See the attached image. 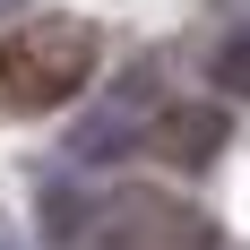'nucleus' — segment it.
Listing matches in <instances>:
<instances>
[{"label": "nucleus", "instance_id": "1", "mask_svg": "<svg viewBox=\"0 0 250 250\" xmlns=\"http://www.w3.org/2000/svg\"><path fill=\"white\" fill-rule=\"evenodd\" d=\"M95 78V26L86 18H26L0 35V104L9 112H52Z\"/></svg>", "mask_w": 250, "mask_h": 250}, {"label": "nucleus", "instance_id": "3", "mask_svg": "<svg viewBox=\"0 0 250 250\" xmlns=\"http://www.w3.org/2000/svg\"><path fill=\"white\" fill-rule=\"evenodd\" d=\"M147 155H164V164H207V155L225 147V112H207V104H190V112H164V121L138 138Z\"/></svg>", "mask_w": 250, "mask_h": 250}, {"label": "nucleus", "instance_id": "2", "mask_svg": "<svg viewBox=\"0 0 250 250\" xmlns=\"http://www.w3.org/2000/svg\"><path fill=\"white\" fill-rule=\"evenodd\" d=\"M207 216H190L181 199H155V190H129V199H104L78 233V250H207Z\"/></svg>", "mask_w": 250, "mask_h": 250}, {"label": "nucleus", "instance_id": "4", "mask_svg": "<svg viewBox=\"0 0 250 250\" xmlns=\"http://www.w3.org/2000/svg\"><path fill=\"white\" fill-rule=\"evenodd\" d=\"M207 95L216 104H250V35H225L207 52Z\"/></svg>", "mask_w": 250, "mask_h": 250}]
</instances>
